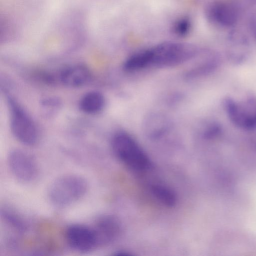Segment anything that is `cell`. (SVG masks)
<instances>
[{
    "instance_id": "6da1fadb",
    "label": "cell",
    "mask_w": 256,
    "mask_h": 256,
    "mask_svg": "<svg viewBox=\"0 0 256 256\" xmlns=\"http://www.w3.org/2000/svg\"><path fill=\"white\" fill-rule=\"evenodd\" d=\"M88 184L80 175L64 174L50 184L48 196L50 202L57 207H66L81 199L86 193Z\"/></svg>"
},
{
    "instance_id": "7a4b0ae2",
    "label": "cell",
    "mask_w": 256,
    "mask_h": 256,
    "mask_svg": "<svg viewBox=\"0 0 256 256\" xmlns=\"http://www.w3.org/2000/svg\"><path fill=\"white\" fill-rule=\"evenodd\" d=\"M148 50L150 66L160 68L182 64L194 58L198 54V48L194 45L174 42H162Z\"/></svg>"
},
{
    "instance_id": "3957f363",
    "label": "cell",
    "mask_w": 256,
    "mask_h": 256,
    "mask_svg": "<svg viewBox=\"0 0 256 256\" xmlns=\"http://www.w3.org/2000/svg\"><path fill=\"white\" fill-rule=\"evenodd\" d=\"M111 145L117 158L131 169L141 172L151 168L150 158L130 134L123 132L116 134L112 138Z\"/></svg>"
},
{
    "instance_id": "277c9868",
    "label": "cell",
    "mask_w": 256,
    "mask_h": 256,
    "mask_svg": "<svg viewBox=\"0 0 256 256\" xmlns=\"http://www.w3.org/2000/svg\"><path fill=\"white\" fill-rule=\"evenodd\" d=\"M228 116L236 126L244 130L256 129V98L248 96L242 100L228 97L224 101Z\"/></svg>"
},
{
    "instance_id": "5b68a950",
    "label": "cell",
    "mask_w": 256,
    "mask_h": 256,
    "mask_svg": "<svg viewBox=\"0 0 256 256\" xmlns=\"http://www.w3.org/2000/svg\"><path fill=\"white\" fill-rule=\"evenodd\" d=\"M11 130L16 138L27 146L35 144L38 140V133L34 122L14 99L8 98Z\"/></svg>"
},
{
    "instance_id": "8992f818",
    "label": "cell",
    "mask_w": 256,
    "mask_h": 256,
    "mask_svg": "<svg viewBox=\"0 0 256 256\" xmlns=\"http://www.w3.org/2000/svg\"><path fill=\"white\" fill-rule=\"evenodd\" d=\"M8 164L12 175L22 182H32L38 174V162L32 154L24 150H12L8 156Z\"/></svg>"
},
{
    "instance_id": "52a82bcc",
    "label": "cell",
    "mask_w": 256,
    "mask_h": 256,
    "mask_svg": "<svg viewBox=\"0 0 256 256\" xmlns=\"http://www.w3.org/2000/svg\"><path fill=\"white\" fill-rule=\"evenodd\" d=\"M65 238L69 246L79 252H88L97 248L96 236L92 227L72 224L66 229Z\"/></svg>"
},
{
    "instance_id": "ba28073f",
    "label": "cell",
    "mask_w": 256,
    "mask_h": 256,
    "mask_svg": "<svg viewBox=\"0 0 256 256\" xmlns=\"http://www.w3.org/2000/svg\"><path fill=\"white\" fill-rule=\"evenodd\" d=\"M92 228L96 236L97 247L110 244L117 238L121 231L120 221L112 215L100 216Z\"/></svg>"
},
{
    "instance_id": "9c48e42d",
    "label": "cell",
    "mask_w": 256,
    "mask_h": 256,
    "mask_svg": "<svg viewBox=\"0 0 256 256\" xmlns=\"http://www.w3.org/2000/svg\"><path fill=\"white\" fill-rule=\"evenodd\" d=\"M171 123L168 118L159 112H152L144 118L142 128L148 137L156 140L164 136L170 130Z\"/></svg>"
},
{
    "instance_id": "30bf717a",
    "label": "cell",
    "mask_w": 256,
    "mask_h": 256,
    "mask_svg": "<svg viewBox=\"0 0 256 256\" xmlns=\"http://www.w3.org/2000/svg\"><path fill=\"white\" fill-rule=\"evenodd\" d=\"M90 76V71L86 66L73 64L68 66L61 71L60 78L64 85L70 88H77L87 83Z\"/></svg>"
},
{
    "instance_id": "8fae6325",
    "label": "cell",
    "mask_w": 256,
    "mask_h": 256,
    "mask_svg": "<svg viewBox=\"0 0 256 256\" xmlns=\"http://www.w3.org/2000/svg\"><path fill=\"white\" fill-rule=\"evenodd\" d=\"M220 64L218 56L213 52H208L202 60L185 74V77L193 80L204 76L214 71Z\"/></svg>"
},
{
    "instance_id": "7c38bea8",
    "label": "cell",
    "mask_w": 256,
    "mask_h": 256,
    "mask_svg": "<svg viewBox=\"0 0 256 256\" xmlns=\"http://www.w3.org/2000/svg\"><path fill=\"white\" fill-rule=\"evenodd\" d=\"M208 12L211 18L224 26H232L237 20L236 10L228 4L216 3L211 6Z\"/></svg>"
},
{
    "instance_id": "4fadbf2b",
    "label": "cell",
    "mask_w": 256,
    "mask_h": 256,
    "mask_svg": "<svg viewBox=\"0 0 256 256\" xmlns=\"http://www.w3.org/2000/svg\"><path fill=\"white\" fill-rule=\"evenodd\" d=\"M105 104L103 95L98 92H90L86 94L80 102V108L84 112L94 114L102 110Z\"/></svg>"
},
{
    "instance_id": "5bb4252c",
    "label": "cell",
    "mask_w": 256,
    "mask_h": 256,
    "mask_svg": "<svg viewBox=\"0 0 256 256\" xmlns=\"http://www.w3.org/2000/svg\"><path fill=\"white\" fill-rule=\"evenodd\" d=\"M150 53L146 50L128 58L123 64V68L126 72H134L150 66Z\"/></svg>"
},
{
    "instance_id": "9a60e30c",
    "label": "cell",
    "mask_w": 256,
    "mask_h": 256,
    "mask_svg": "<svg viewBox=\"0 0 256 256\" xmlns=\"http://www.w3.org/2000/svg\"><path fill=\"white\" fill-rule=\"evenodd\" d=\"M151 191L154 198L164 206L170 208L176 204V195L170 188L160 184H154L152 186Z\"/></svg>"
},
{
    "instance_id": "2e32d148",
    "label": "cell",
    "mask_w": 256,
    "mask_h": 256,
    "mask_svg": "<svg viewBox=\"0 0 256 256\" xmlns=\"http://www.w3.org/2000/svg\"><path fill=\"white\" fill-rule=\"evenodd\" d=\"M2 216L6 223L16 230L24 232L26 229V224L24 220L13 212L4 210L2 212Z\"/></svg>"
},
{
    "instance_id": "e0dca14e",
    "label": "cell",
    "mask_w": 256,
    "mask_h": 256,
    "mask_svg": "<svg viewBox=\"0 0 256 256\" xmlns=\"http://www.w3.org/2000/svg\"><path fill=\"white\" fill-rule=\"evenodd\" d=\"M190 25V22L187 18H180L174 22L173 31L178 36H185L189 32Z\"/></svg>"
},
{
    "instance_id": "ac0fdd59",
    "label": "cell",
    "mask_w": 256,
    "mask_h": 256,
    "mask_svg": "<svg viewBox=\"0 0 256 256\" xmlns=\"http://www.w3.org/2000/svg\"><path fill=\"white\" fill-rule=\"evenodd\" d=\"M220 132L219 126L216 123H210L206 126L202 130V136L206 139H212L218 136Z\"/></svg>"
}]
</instances>
